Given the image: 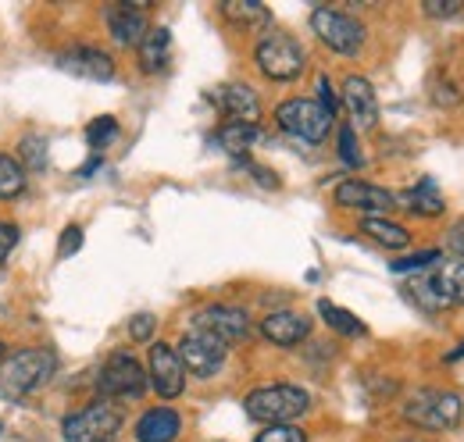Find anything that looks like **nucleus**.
<instances>
[{
  "label": "nucleus",
  "instance_id": "obj_1",
  "mask_svg": "<svg viewBox=\"0 0 464 442\" xmlns=\"http://www.w3.org/2000/svg\"><path fill=\"white\" fill-rule=\"evenodd\" d=\"M58 368V357L51 350H40V346H29V350H14L0 360V396L4 399H22L29 392L51 382Z\"/></svg>",
  "mask_w": 464,
  "mask_h": 442
},
{
  "label": "nucleus",
  "instance_id": "obj_17",
  "mask_svg": "<svg viewBox=\"0 0 464 442\" xmlns=\"http://www.w3.org/2000/svg\"><path fill=\"white\" fill-rule=\"evenodd\" d=\"M343 104H347L357 129H375L379 125V97H375V86L364 75H350L343 82Z\"/></svg>",
  "mask_w": 464,
  "mask_h": 442
},
{
  "label": "nucleus",
  "instance_id": "obj_14",
  "mask_svg": "<svg viewBox=\"0 0 464 442\" xmlns=\"http://www.w3.org/2000/svg\"><path fill=\"white\" fill-rule=\"evenodd\" d=\"M147 379H150V386L158 389V396H165V399H175L186 389V368H182L179 353L169 342H154L150 346V375Z\"/></svg>",
  "mask_w": 464,
  "mask_h": 442
},
{
  "label": "nucleus",
  "instance_id": "obj_18",
  "mask_svg": "<svg viewBox=\"0 0 464 442\" xmlns=\"http://www.w3.org/2000/svg\"><path fill=\"white\" fill-rule=\"evenodd\" d=\"M261 335L276 346H296L311 335V322L296 311H272L265 322H261Z\"/></svg>",
  "mask_w": 464,
  "mask_h": 442
},
{
  "label": "nucleus",
  "instance_id": "obj_3",
  "mask_svg": "<svg viewBox=\"0 0 464 442\" xmlns=\"http://www.w3.org/2000/svg\"><path fill=\"white\" fill-rule=\"evenodd\" d=\"M243 407L261 425H293L311 410V396L300 386H261L246 392Z\"/></svg>",
  "mask_w": 464,
  "mask_h": 442
},
{
  "label": "nucleus",
  "instance_id": "obj_19",
  "mask_svg": "<svg viewBox=\"0 0 464 442\" xmlns=\"http://www.w3.org/2000/svg\"><path fill=\"white\" fill-rule=\"evenodd\" d=\"M182 432V418L172 407H154L136 421V442H175Z\"/></svg>",
  "mask_w": 464,
  "mask_h": 442
},
{
  "label": "nucleus",
  "instance_id": "obj_16",
  "mask_svg": "<svg viewBox=\"0 0 464 442\" xmlns=\"http://www.w3.org/2000/svg\"><path fill=\"white\" fill-rule=\"evenodd\" d=\"M58 68L79 75V79H90V82L115 79V61H111L108 51H101V47H72V51L58 54Z\"/></svg>",
  "mask_w": 464,
  "mask_h": 442
},
{
  "label": "nucleus",
  "instance_id": "obj_35",
  "mask_svg": "<svg viewBox=\"0 0 464 442\" xmlns=\"http://www.w3.org/2000/svg\"><path fill=\"white\" fill-rule=\"evenodd\" d=\"M150 332H154V318H150V314H136V318H132L129 335H132L136 342H147V339H150Z\"/></svg>",
  "mask_w": 464,
  "mask_h": 442
},
{
  "label": "nucleus",
  "instance_id": "obj_10",
  "mask_svg": "<svg viewBox=\"0 0 464 442\" xmlns=\"http://www.w3.org/2000/svg\"><path fill=\"white\" fill-rule=\"evenodd\" d=\"M97 386L104 396H111V399H140L147 386H150V379H147V371H143V364L132 357V353H111L108 357V364H104V371H101V379H97Z\"/></svg>",
  "mask_w": 464,
  "mask_h": 442
},
{
  "label": "nucleus",
  "instance_id": "obj_38",
  "mask_svg": "<svg viewBox=\"0 0 464 442\" xmlns=\"http://www.w3.org/2000/svg\"><path fill=\"white\" fill-rule=\"evenodd\" d=\"M0 353H4V342H0Z\"/></svg>",
  "mask_w": 464,
  "mask_h": 442
},
{
  "label": "nucleus",
  "instance_id": "obj_25",
  "mask_svg": "<svg viewBox=\"0 0 464 442\" xmlns=\"http://www.w3.org/2000/svg\"><path fill=\"white\" fill-rule=\"evenodd\" d=\"M318 314L325 318V325H329V329H336L340 335H364V325H361L350 311L336 307L333 300H318Z\"/></svg>",
  "mask_w": 464,
  "mask_h": 442
},
{
  "label": "nucleus",
  "instance_id": "obj_2",
  "mask_svg": "<svg viewBox=\"0 0 464 442\" xmlns=\"http://www.w3.org/2000/svg\"><path fill=\"white\" fill-rule=\"evenodd\" d=\"M464 418V399L447 389H421L404 403V421L421 432H450Z\"/></svg>",
  "mask_w": 464,
  "mask_h": 442
},
{
  "label": "nucleus",
  "instance_id": "obj_31",
  "mask_svg": "<svg viewBox=\"0 0 464 442\" xmlns=\"http://www.w3.org/2000/svg\"><path fill=\"white\" fill-rule=\"evenodd\" d=\"M340 158H343V165H350V168L364 165V158H361V150H357V139H353V125H343V129H340Z\"/></svg>",
  "mask_w": 464,
  "mask_h": 442
},
{
  "label": "nucleus",
  "instance_id": "obj_32",
  "mask_svg": "<svg viewBox=\"0 0 464 442\" xmlns=\"http://www.w3.org/2000/svg\"><path fill=\"white\" fill-rule=\"evenodd\" d=\"M440 261V250H425V254H414L404 261H393V272H414V268H432Z\"/></svg>",
  "mask_w": 464,
  "mask_h": 442
},
{
  "label": "nucleus",
  "instance_id": "obj_22",
  "mask_svg": "<svg viewBox=\"0 0 464 442\" xmlns=\"http://www.w3.org/2000/svg\"><path fill=\"white\" fill-rule=\"evenodd\" d=\"M401 204L411 215H418V218H440L447 211V204H443V197L436 193L432 182H418L414 189H407L404 197H401Z\"/></svg>",
  "mask_w": 464,
  "mask_h": 442
},
{
  "label": "nucleus",
  "instance_id": "obj_26",
  "mask_svg": "<svg viewBox=\"0 0 464 442\" xmlns=\"http://www.w3.org/2000/svg\"><path fill=\"white\" fill-rule=\"evenodd\" d=\"M25 189V168L14 158L0 154V200H14Z\"/></svg>",
  "mask_w": 464,
  "mask_h": 442
},
{
  "label": "nucleus",
  "instance_id": "obj_36",
  "mask_svg": "<svg viewBox=\"0 0 464 442\" xmlns=\"http://www.w3.org/2000/svg\"><path fill=\"white\" fill-rule=\"evenodd\" d=\"M318 97H322V101H318L322 108L329 110V114H336V93H333V86H329V79H325V75L318 79Z\"/></svg>",
  "mask_w": 464,
  "mask_h": 442
},
{
  "label": "nucleus",
  "instance_id": "obj_11",
  "mask_svg": "<svg viewBox=\"0 0 464 442\" xmlns=\"http://www.w3.org/2000/svg\"><path fill=\"white\" fill-rule=\"evenodd\" d=\"M147 0H121V4H111L108 11H104V22H108V33L115 36V43L121 47H140L143 43V36L150 33V25H147Z\"/></svg>",
  "mask_w": 464,
  "mask_h": 442
},
{
  "label": "nucleus",
  "instance_id": "obj_6",
  "mask_svg": "<svg viewBox=\"0 0 464 442\" xmlns=\"http://www.w3.org/2000/svg\"><path fill=\"white\" fill-rule=\"evenodd\" d=\"M257 68L268 75V79H276V82H293L300 72H304V64H307V54H304V47L286 36V33H268L261 43H257Z\"/></svg>",
  "mask_w": 464,
  "mask_h": 442
},
{
  "label": "nucleus",
  "instance_id": "obj_7",
  "mask_svg": "<svg viewBox=\"0 0 464 442\" xmlns=\"http://www.w3.org/2000/svg\"><path fill=\"white\" fill-rule=\"evenodd\" d=\"M311 29H314V36L329 47V51H336V54H357L361 51V43H364V25L347 14V11H336V7H314V14H311Z\"/></svg>",
  "mask_w": 464,
  "mask_h": 442
},
{
  "label": "nucleus",
  "instance_id": "obj_4",
  "mask_svg": "<svg viewBox=\"0 0 464 442\" xmlns=\"http://www.w3.org/2000/svg\"><path fill=\"white\" fill-rule=\"evenodd\" d=\"M121 425H125V418L115 403L97 399V403L68 414L61 428H64V442H115Z\"/></svg>",
  "mask_w": 464,
  "mask_h": 442
},
{
  "label": "nucleus",
  "instance_id": "obj_24",
  "mask_svg": "<svg viewBox=\"0 0 464 442\" xmlns=\"http://www.w3.org/2000/svg\"><path fill=\"white\" fill-rule=\"evenodd\" d=\"M361 232L372 235V239H375L379 246H386V250H404L407 243H411V232H407L404 225L386 221V218H364L361 221Z\"/></svg>",
  "mask_w": 464,
  "mask_h": 442
},
{
  "label": "nucleus",
  "instance_id": "obj_27",
  "mask_svg": "<svg viewBox=\"0 0 464 442\" xmlns=\"http://www.w3.org/2000/svg\"><path fill=\"white\" fill-rule=\"evenodd\" d=\"M115 139H118V121L111 114L93 118V121L86 125V143H90L93 150H104V147H111Z\"/></svg>",
  "mask_w": 464,
  "mask_h": 442
},
{
  "label": "nucleus",
  "instance_id": "obj_12",
  "mask_svg": "<svg viewBox=\"0 0 464 442\" xmlns=\"http://www.w3.org/2000/svg\"><path fill=\"white\" fill-rule=\"evenodd\" d=\"M193 329L211 332L215 339H222L226 346L239 342L250 335V318L239 311V307H226V303H215V307H204L193 314Z\"/></svg>",
  "mask_w": 464,
  "mask_h": 442
},
{
  "label": "nucleus",
  "instance_id": "obj_34",
  "mask_svg": "<svg viewBox=\"0 0 464 442\" xmlns=\"http://www.w3.org/2000/svg\"><path fill=\"white\" fill-rule=\"evenodd\" d=\"M18 246V225L11 221H0V264L11 257V250Z\"/></svg>",
  "mask_w": 464,
  "mask_h": 442
},
{
  "label": "nucleus",
  "instance_id": "obj_20",
  "mask_svg": "<svg viewBox=\"0 0 464 442\" xmlns=\"http://www.w3.org/2000/svg\"><path fill=\"white\" fill-rule=\"evenodd\" d=\"M169 61H172V33H169L165 25H158V29H150V33L143 36V43H140V68H143L147 75H158V72L169 68Z\"/></svg>",
  "mask_w": 464,
  "mask_h": 442
},
{
  "label": "nucleus",
  "instance_id": "obj_9",
  "mask_svg": "<svg viewBox=\"0 0 464 442\" xmlns=\"http://www.w3.org/2000/svg\"><path fill=\"white\" fill-rule=\"evenodd\" d=\"M407 289H411V296H418V303L425 311H447L454 303H464V264L450 261L436 275L421 278V282H414Z\"/></svg>",
  "mask_w": 464,
  "mask_h": 442
},
{
  "label": "nucleus",
  "instance_id": "obj_23",
  "mask_svg": "<svg viewBox=\"0 0 464 442\" xmlns=\"http://www.w3.org/2000/svg\"><path fill=\"white\" fill-rule=\"evenodd\" d=\"M222 14L236 25H243V29H261V25L272 22V11L265 4H257V0H226Z\"/></svg>",
  "mask_w": 464,
  "mask_h": 442
},
{
  "label": "nucleus",
  "instance_id": "obj_39",
  "mask_svg": "<svg viewBox=\"0 0 464 442\" xmlns=\"http://www.w3.org/2000/svg\"><path fill=\"white\" fill-rule=\"evenodd\" d=\"M0 432H4V425H0Z\"/></svg>",
  "mask_w": 464,
  "mask_h": 442
},
{
  "label": "nucleus",
  "instance_id": "obj_8",
  "mask_svg": "<svg viewBox=\"0 0 464 442\" xmlns=\"http://www.w3.org/2000/svg\"><path fill=\"white\" fill-rule=\"evenodd\" d=\"M175 353H179V360H182V368H186L189 375L211 379V375L222 371V364H226V357H229V346H226L222 339H215L211 332L189 329L182 335V342H179Z\"/></svg>",
  "mask_w": 464,
  "mask_h": 442
},
{
  "label": "nucleus",
  "instance_id": "obj_13",
  "mask_svg": "<svg viewBox=\"0 0 464 442\" xmlns=\"http://www.w3.org/2000/svg\"><path fill=\"white\" fill-rule=\"evenodd\" d=\"M336 204L340 207H353V211H368L372 218H379L382 211H393L397 207V197L382 186H372V182H361V178H347L336 186Z\"/></svg>",
  "mask_w": 464,
  "mask_h": 442
},
{
  "label": "nucleus",
  "instance_id": "obj_21",
  "mask_svg": "<svg viewBox=\"0 0 464 442\" xmlns=\"http://www.w3.org/2000/svg\"><path fill=\"white\" fill-rule=\"evenodd\" d=\"M257 139H261V129L257 125H243V121H226L218 132H215V143L232 154V158H243V154H250L254 147H257Z\"/></svg>",
  "mask_w": 464,
  "mask_h": 442
},
{
  "label": "nucleus",
  "instance_id": "obj_5",
  "mask_svg": "<svg viewBox=\"0 0 464 442\" xmlns=\"http://www.w3.org/2000/svg\"><path fill=\"white\" fill-rule=\"evenodd\" d=\"M333 118L336 114H329L318 101H307V97H293V101H283L276 108L279 129L296 136V139H304V143H322L329 136V129H333Z\"/></svg>",
  "mask_w": 464,
  "mask_h": 442
},
{
  "label": "nucleus",
  "instance_id": "obj_37",
  "mask_svg": "<svg viewBox=\"0 0 464 442\" xmlns=\"http://www.w3.org/2000/svg\"><path fill=\"white\" fill-rule=\"evenodd\" d=\"M401 442H425V439H401Z\"/></svg>",
  "mask_w": 464,
  "mask_h": 442
},
{
  "label": "nucleus",
  "instance_id": "obj_28",
  "mask_svg": "<svg viewBox=\"0 0 464 442\" xmlns=\"http://www.w3.org/2000/svg\"><path fill=\"white\" fill-rule=\"evenodd\" d=\"M22 161L33 168V171H44L47 168V139L36 136V132H29L22 139Z\"/></svg>",
  "mask_w": 464,
  "mask_h": 442
},
{
  "label": "nucleus",
  "instance_id": "obj_29",
  "mask_svg": "<svg viewBox=\"0 0 464 442\" xmlns=\"http://www.w3.org/2000/svg\"><path fill=\"white\" fill-rule=\"evenodd\" d=\"M421 7L429 18H464V0H425Z\"/></svg>",
  "mask_w": 464,
  "mask_h": 442
},
{
  "label": "nucleus",
  "instance_id": "obj_33",
  "mask_svg": "<svg viewBox=\"0 0 464 442\" xmlns=\"http://www.w3.org/2000/svg\"><path fill=\"white\" fill-rule=\"evenodd\" d=\"M79 246H82V228H79V225H68V228L61 232L58 257H72V254H75Z\"/></svg>",
  "mask_w": 464,
  "mask_h": 442
},
{
  "label": "nucleus",
  "instance_id": "obj_30",
  "mask_svg": "<svg viewBox=\"0 0 464 442\" xmlns=\"http://www.w3.org/2000/svg\"><path fill=\"white\" fill-rule=\"evenodd\" d=\"M254 442H307V436L296 425H268Z\"/></svg>",
  "mask_w": 464,
  "mask_h": 442
},
{
  "label": "nucleus",
  "instance_id": "obj_15",
  "mask_svg": "<svg viewBox=\"0 0 464 442\" xmlns=\"http://www.w3.org/2000/svg\"><path fill=\"white\" fill-rule=\"evenodd\" d=\"M208 101L222 110V114H229L232 121H243V125H257V118H261V101H257V93L246 82L215 86L208 93Z\"/></svg>",
  "mask_w": 464,
  "mask_h": 442
}]
</instances>
